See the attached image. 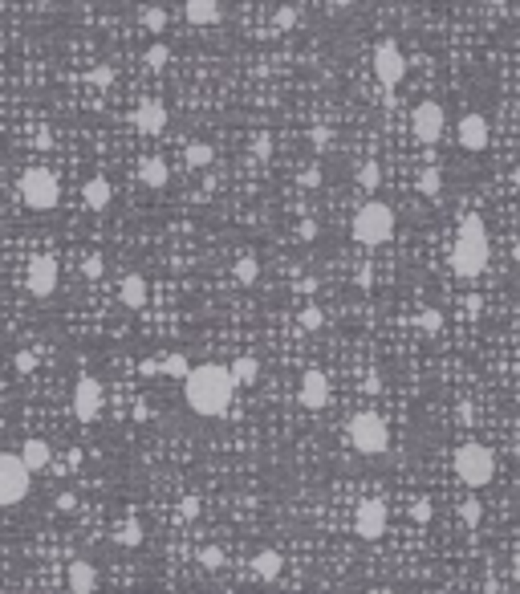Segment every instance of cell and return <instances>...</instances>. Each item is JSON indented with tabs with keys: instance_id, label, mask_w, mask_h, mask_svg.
Instances as JSON below:
<instances>
[{
	"instance_id": "cell-1",
	"label": "cell",
	"mask_w": 520,
	"mask_h": 594,
	"mask_svg": "<svg viewBox=\"0 0 520 594\" xmlns=\"http://www.w3.org/2000/svg\"><path fill=\"white\" fill-rule=\"evenodd\" d=\"M240 382L232 379V370L220 367V363H203V367H191L183 375V399L187 407L203 415V420H216L232 407V395H236Z\"/></svg>"
},
{
	"instance_id": "cell-2",
	"label": "cell",
	"mask_w": 520,
	"mask_h": 594,
	"mask_svg": "<svg viewBox=\"0 0 520 594\" xmlns=\"http://www.w3.org/2000/svg\"><path fill=\"white\" fill-rule=\"evenodd\" d=\"M451 269L460 277H479L488 269V228L479 216H464V224L455 232V249H451Z\"/></svg>"
},
{
	"instance_id": "cell-3",
	"label": "cell",
	"mask_w": 520,
	"mask_h": 594,
	"mask_svg": "<svg viewBox=\"0 0 520 594\" xmlns=\"http://www.w3.org/2000/svg\"><path fill=\"white\" fill-rule=\"evenodd\" d=\"M394 236V208L391 204H362L354 216V241L366 249H378Z\"/></svg>"
},
{
	"instance_id": "cell-4",
	"label": "cell",
	"mask_w": 520,
	"mask_h": 594,
	"mask_svg": "<svg viewBox=\"0 0 520 594\" xmlns=\"http://www.w3.org/2000/svg\"><path fill=\"white\" fill-rule=\"evenodd\" d=\"M455 476L467 484V489H484V484L496 476V456L484 448V444H460L455 448Z\"/></svg>"
},
{
	"instance_id": "cell-5",
	"label": "cell",
	"mask_w": 520,
	"mask_h": 594,
	"mask_svg": "<svg viewBox=\"0 0 520 594\" xmlns=\"http://www.w3.org/2000/svg\"><path fill=\"white\" fill-rule=\"evenodd\" d=\"M346 436H350V444H354L362 456H378V452H386V444H391L386 420H382V415H374V411H358L350 424H346Z\"/></svg>"
},
{
	"instance_id": "cell-6",
	"label": "cell",
	"mask_w": 520,
	"mask_h": 594,
	"mask_svg": "<svg viewBox=\"0 0 520 594\" xmlns=\"http://www.w3.org/2000/svg\"><path fill=\"white\" fill-rule=\"evenodd\" d=\"M33 472L21 460V452H0V505H21L28 496Z\"/></svg>"
},
{
	"instance_id": "cell-7",
	"label": "cell",
	"mask_w": 520,
	"mask_h": 594,
	"mask_svg": "<svg viewBox=\"0 0 520 594\" xmlns=\"http://www.w3.org/2000/svg\"><path fill=\"white\" fill-rule=\"evenodd\" d=\"M21 199H25L33 212H49L57 204V179L45 167H28L21 175Z\"/></svg>"
},
{
	"instance_id": "cell-8",
	"label": "cell",
	"mask_w": 520,
	"mask_h": 594,
	"mask_svg": "<svg viewBox=\"0 0 520 594\" xmlns=\"http://www.w3.org/2000/svg\"><path fill=\"white\" fill-rule=\"evenodd\" d=\"M102 403H106V387H102L94 375H82L78 387H73V415L82 420V424H94L98 420Z\"/></svg>"
},
{
	"instance_id": "cell-9",
	"label": "cell",
	"mask_w": 520,
	"mask_h": 594,
	"mask_svg": "<svg viewBox=\"0 0 520 594\" xmlns=\"http://www.w3.org/2000/svg\"><path fill=\"white\" fill-rule=\"evenodd\" d=\"M374 78H378L386 90H394V85L407 78V57H403V49L394 41H382L378 49H374Z\"/></svg>"
},
{
	"instance_id": "cell-10",
	"label": "cell",
	"mask_w": 520,
	"mask_h": 594,
	"mask_svg": "<svg viewBox=\"0 0 520 594\" xmlns=\"http://www.w3.org/2000/svg\"><path fill=\"white\" fill-rule=\"evenodd\" d=\"M443 106L439 102H419L415 106V114H410V130H415V139L423 142H439V135H443Z\"/></svg>"
},
{
	"instance_id": "cell-11",
	"label": "cell",
	"mask_w": 520,
	"mask_h": 594,
	"mask_svg": "<svg viewBox=\"0 0 520 594\" xmlns=\"http://www.w3.org/2000/svg\"><path fill=\"white\" fill-rule=\"evenodd\" d=\"M25 281H28V293L33 297H49L57 289V261L53 256H33Z\"/></svg>"
},
{
	"instance_id": "cell-12",
	"label": "cell",
	"mask_w": 520,
	"mask_h": 594,
	"mask_svg": "<svg viewBox=\"0 0 520 594\" xmlns=\"http://www.w3.org/2000/svg\"><path fill=\"white\" fill-rule=\"evenodd\" d=\"M358 538L362 541H378L386 533V505L382 501H362L358 505Z\"/></svg>"
},
{
	"instance_id": "cell-13",
	"label": "cell",
	"mask_w": 520,
	"mask_h": 594,
	"mask_svg": "<svg viewBox=\"0 0 520 594\" xmlns=\"http://www.w3.org/2000/svg\"><path fill=\"white\" fill-rule=\"evenodd\" d=\"M455 139H460L464 151H484V147H488V118H484V114H464Z\"/></svg>"
},
{
	"instance_id": "cell-14",
	"label": "cell",
	"mask_w": 520,
	"mask_h": 594,
	"mask_svg": "<svg viewBox=\"0 0 520 594\" xmlns=\"http://www.w3.org/2000/svg\"><path fill=\"white\" fill-rule=\"evenodd\" d=\"M301 403L309 411H322L329 403V379H325V370H305V379H301Z\"/></svg>"
},
{
	"instance_id": "cell-15",
	"label": "cell",
	"mask_w": 520,
	"mask_h": 594,
	"mask_svg": "<svg viewBox=\"0 0 520 594\" xmlns=\"http://www.w3.org/2000/svg\"><path fill=\"white\" fill-rule=\"evenodd\" d=\"M134 127L142 135H159V130L167 127V106L163 102H142L139 110H134Z\"/></svg>"
},
{
	"instance_id": "cell-16",
	"label": "cell",
	"mask_w": 520,
	"mask_h": 594,
	"mask_svg": "<svg viewBox=\"0 0 520 594\" xmlns=\"http://www.w3.org/2000/svg\"><path fill=\"white\" fill-rule=\"evenodd\" d=\"M183 13L191 25H220L224 9H220V0H183Z\"/></svg>"
},
{
	"instance_id": "cell-17",
	"label": "cell",
	"mask_w": 520,
	"mask_h": 594,
	"mask_svg": "<svg viewBox=\"0 0 520 594\" xmlns=\"http://www.w3.org/2000/svg\"><path fill=\"white\" fill-rule=\"evenodd\" d=\"M82 199H85V208H94V212H102V208H110V199H114V187H110V179H106V175H94V179H85V187H82Z\"/></svg>"
},
{
	"instance_id": "cell-18",
	"label": "cell",
	"mask_w": 520,
	"mask_h": 594,
	"mask_svg": "<svg viewBox=\"0 0 520 594\" xmlns=\"http://www.w3.org/2000/svg\"><path fill=\"white\" fill-rule=\"evenodd\" d=\"M21 460L28 464V472H45V468L53 464V448H49L45 439H25V448H21Z\"/></svg>"
},
{
	"instance_id": "cell-19",
	"label": "cell",
	"mask_w": 520,
	"mask_h": 594,
	"mask_svg": "<svg viewBox=\"0 0 520 594\" xmlns=\"http://www.w3.org/2000/svg\"><path fill=\"white\" fill-rule=\"evenodd\" d=\"M65 586H70L73 594H90L98 586V570L90 566V562H73L70 574H65Z\"/></svg>"
},
{
	"instance_id": "cell-20",
	"label": "cell",
	"mask_w": 520,
	"mask_h": 594,
	"mask_svg": "<svg viewBox=\"0 0 520 594\" xmlns=\"http://www.w3.org/2000/svg\"><path fill=\"white\" fill-rule=\"evenodd\" d=\"M253 570H256V578H265V582H277L281 578V570H285V558L277 550H260L253 558Z\"/></svg>"
},
{
	"instance_id": "cell-21",
	"label": "cell",
	"mask_w": 520,
	"mask_h": 594,
	"mask_svg": "<svg viewBox=\"0 0 520 594\" xmlns=\"http://www.w3.org/2000/svg\"><path fill=\"white\" fill-rule=\"evenodd\" d=\"M122 301H127L130 310H142V306H147V277L127 273V281H122Z\"/></svg>"
},
{
	"instance_id": "cell-22",
	"label": "cell",
	"mask_w": 520,
	"mask_h": 594,
	"mask_svg": "<svg viewBox=\"0 0 520 594\" xmlns=\"http://www.w3.org/2000/svg\"><path fill=\"white\" fill-rule=\"evenodd\" d=\"M167 175H171V171H167V163H163V159H159V155L142 159V167H139V179H142V184H147V187H163V184H167Z\"/></svg>"
},
{
	"instance_id": "cell-23",
	"label": "cell",
	"mask_w": 520,
	"mask_h": 594,
	"mask_svg": "<svg viewBox=\"0 0 520 594\" xmlns=\"http://www.w3.org/2000/svg\"><path fill=\"white\" fill-rule=\"evenodd\" d=\"M232 379L240 382V387H253L256 379H260V363H256L253 354H244V358H236V363H232Z\"/></svg>"
},
{
	"instance_id": "cell-24",
	"label": "cell",
	"mask_w": 520,
	"mask_h": 594,
	"mask_svg": "<svg viewBox=\"0 0 520 594\" xmlns=\"http://www.w3.org/2000/svg\"><path fill=\"white\" fill-rule=\"evenodd\" d=\"M211 159H216V151H211L208 142H191V147H187V163H191V167H208Z\"/></svg>"
},
{
	"instance_id": "cell-25",
	"label": "cell",
	"mask_w": 520,
	"mask_h": 594,
	"mask_svg": "<svg viewBox=\"0 0 520 594\" xmlns=\"http://www.w3.org/2000/svg\"><path fill=\"white\" fill-rule=\"evenodd\" d=\"M439 187H443V175H439V167H427L419 175V192L423 196H439Z\"/></svg>"
},
{
	"instance_id": "cell-26",
	"label": "cell",
	"mask_w": 520,
	"mask_h": 594,
	"mask_svg": "<svg viewBox=\"0 0 520 594\" xmlns=\"http://www.w3.org/2000/svg\"><path fill=\"white\" fill-rule=\"evenodd\" d=\"M187 358H183V354H167V358H163V375H171V379H179L183 382V375H187Z\"/></svg>"
},
{
	"instance_id": "cell-27",
	"label": "cell",
	"mask_w": 520,
	"mask_h": 594,
	"mask_svg": "<svg viewBox=\"0 0 520 594\" xmlns=\"http://www.w3.org/2000/svg\"><path fill=\"white\" fill-rule=\"evenodd\" d=\"M114 541H118V546H139V541H142V525L139 521H127L118 533H114Z\"/></svg>"
},
{
	"instance_id": "cell-28",
	"label": "cell",
	"mask_w": 520,
	"mask_h": 594,
	"mask_svg": "<svg viewBox=\"0 0 520 594\" xmlns=\"http://www.w3.org/2000/svg\"><path fill=\"white\" fill-rule=\"evenodd\" d=\"M460 517H464V525H472V529H476L479 517H484V505H479L476 496H467L464 505H460Z\"/></svg>"
},
{
	"instance_id": "cell-29",
	"label": "cell",
	"mask_w": 520,
	"mask_h": 594,
	"mask_svg": "<svg viewBox=\"0 0 520 594\" xmlns=\"http://www.w3.org/2000/svg\"><path fill=\"white\" fill-rule=\"evenodd\" d=\"M199 566L203 570H220L224 566V550H220V546H203V550H199Z\"/></svg>"
},
{
	"instance_id": "cell-30",
	"label": "cell",
	"mask_w": 520,
	"mask_h": 594,
	"mask_svg": "<svg viewBox=\"0 0 520 594\" xmlns=\"http://www.w3.org/2000/svg\"><path fill=\"white\" fill-rule=\"evenodd\" d=\"M167 45H163V41H155V45H151V49H147V53H142V61H147V66H151V70H163V66H167Z\"/></svg>"
},
{
	"instance_id": "cell-31",
	"label": "cell",
	"mask_w": 520,
	"mask_h": 594,
	"mask_svg": "<svg viewBox=\"0 0 520 594\" xmlns=\"http://www.w3.org/2000/svg\"><path fill=\"white\" fill-rule=\"evenodd\" d=\"M142 28H147V33H163V28H167V13H163V9H147V13H142Z\"/></svg>"
},
{
	"instance_id": "cell-32",
	"label": "cell",
	"mask_w": 520,
	"mask_h": 594,
	"mask_svg": "<svg viewBox=\"0 0 520 594\" xmlns=\"http://www.w3.org/2000/svg\"><path fill=\"white\" fill-rule=\"evenodd\" d=\"M236 281L240 285H253L256 281V261H253V256H240V261H236Z\"/></svg>"
},
{
	"instance_id": "cell-33",
	"label": "cell",
	"mask_w": 520,
	"mask_h": 594,
	"mask_svg": "<svg viewBox=\"0 0 520 594\" xmlns=\"http://www.w3.org/2000/svg\"><path fill=\"white\" fill-rule=\"evenodd\" d=\"M358 184H362V192H374V187L382 184V175H378V167L374 163H366L362 171H358Z\"/></svg>"
},
{
	"instance_id": "cell-34",
	"label": "cell",
	"mask_w": 520,
	"mask_h": 594,
	"mask_svg": "<svg viewBox=\"0 0 520 594\" xmlns=\"http://www.w3.org/2000/svg\"><path fill=\"white\" fill-rule=\"evenodd\" d=\"M419 325L427 330V334H439V330H443V313H439V310H423L419 313Z\"/></svg>"
},
{
	"instance_id": "cell-35",
	"label": "cell",
	"mask_w": 520,
	"mask_h": 594,
	"mask_svg": "<svg viewBox=\"0 0 520 594\" xmlns=\"http://www.w3.org/2000/svg\"><path fill=\"white\" fill-rule=\"evenodd\" d=\"M301 325H305V330H322V325H325V313L317 310V306H305V310H301Z\"/></svg>"
},
{
	"instance_id": "cell-36",
	"label": "cell",
	"mask_w": 520,
	"mask_h": 594,
	"mask_svg": "<svg viewBox=\"0 0 520 594\" xmlns=\"http://www.w3.org/2000/svg\"><path fill=\"white\" fill-rule=\"evenodd\" d=\"M410 517H415L419 525H427L431 517H435V505H431V501L423 496V501H415V505H410Z\"/></svg>"
},
{
	"instance_id": "cell-37",
	"label": "cell",
	"mask_w": 520,
	"mask_h": 594,
	"mask_svg": "<svg viewBox=\"0 0 520 594\" xmlns=\"http://www.w3.org/2000/svg\"><path fill=\"white\" fill-rule=\"evenodd\" d=\"M82 273L90 277V281H94V277H102V273H106V261H102V256H85Z\"/></svg>"
},
{
	"instance_id": "cell-38",
	"label": "cell",
	"mask_w": 520,
	"mask_h": 594,
	"mask_svg": "<svg viewBox=\"0 0 520 594\" xmlns=\"http://www.w3.org/2000/svg\"><path fill=\"white\" fill-rule=\"evenodd\" d=\"M90 82H94V85H102V90H106V85L114 82V70H110V66H98V70L90 73Z\"/></svg>"
},
{
	"instance_id": "cell-39",
	"label": "cell",
	"mask_w": 520,
	"mask_h": 594,
	"mask_svg": "<svg viewBox=\"0 0 520 594\" xmlns=\"http://www.w3.org/2000/svg\"><path fill=\"white\" fill-rule=\"evenodd\" d=\"M253 155H256V159H268V155H272V139H268V135H260V139L253 142Z\"/></svg>"
},
{
	"instance_id": "cell-40",
	"label": "cell",
	"mask_w": 520,
	"mask_h": 594,
	"mask_svg": "<svg viewBox=\"0 0 520 594\" xmlns=\"http://www.w3.org/2000/svg\"><path fill=\"white\" fill-rule=\"evenodd\" d=\"M297 25V9H281L277 13V28H293Z\"/></svg>"
},
{
	"instance_id": "cell-41",
	"label": "cell",
	"mask_w": 520,
	"mask_h": 594,
	"mask_svg": "<svg viewBox=\"0 0 520 594\" xmlns=\"http://www.w3.org/2000/svg\"><path fill=\"white\" fill-rule=\"evenodd\" d=\"M329 142H334L329 130H313V147H317V151H329Z\"/></svg>"
},
{
	"instance_id": "cell-42",
	"label": "cell",
	"mask_w": 520,
	"mask_h": 594,
	"mask_svg": "<svg viewBox=\"0 0 520 594\" xmlns=\"http://www.w3.org/2000/svg\"><path fill=\"white\" fill-rule=\"evenodd\" d=\"M179 513H183V517H196V513H199V501H196V496H183Z\"/></svg>"
},
{
	"instance_id": "cell-43",
	"label": "cell",
	"mask_w": 520,
	"mask_h": 594,
	"mask_svg": "<svg viewBox=\"0 0 520 594\" xmlns=\"http://www.w3.org/2000/svg\"><path fill=\"white\" fill-rule=\"evenodd\" d=\"M16 370H21V375H28V370H33V354H28V350L16 354Z\"/></svg>"
},
{
	"instance_id": "cell-44",
	"label": "cell",
	"mask_w": 520,
	"mask_h": 594,
	"mask_svg": "<svg viewBox=\"0 0 520 594\" xmlns=\"http://www.w3.org/2000/svg\"><path fill=\"white\" fill-rule=\"evenodd\" d=\"M142 375H147V379H155V375H159V370H163V363H155V358H147V363H142Z\"/></svg>"
},
{
	"instance_id": "cell-45",
	"label": "cell",
	"mask_w": 520,
	"mask_h": 594,
	"mask_svg": "<svg viewBox=\"0 0 520 594\" xmlns=\"http://www.w3.org/2000/svg\"><path fill=\"white\" fill-rule=\"evenodd\" d=\"M358 285H362V289H370V285H374V273H370V269H358Z\"/></svg>"
},
{
	"instance_id": "cell-46",
	"label": "cell",
	"mask_w": 520,
	"mask_h": 594,
	"mask_svg": "<svg viewBox=\"0 0 520 594\" xmlns=\"http://www.w3.org/2000/svg\"><path fill=\"white\" fill-rule=\"evenodd\" d=\"M301 184H305V187H317V184H322V175H317V171H305V175H301Z\"/></svg>"
},
{
	"instance_id": "cell-47",
	"label": "cell",
	"mask_w": 520,
	"mask_h": 594,
	"mask_svg": "<svg viewBox=\"0 0 520 594\" xmlns=\"http://www.w3.org/2000/svg\"><path fill=\"white\" fill-rule=\"evenodd\" d=\"M512 578L520 582V550H516V562H512Z\"/></svg>"
},
{
	"instance_id": "cell-48",
	"label": "cell",
	"mask_w": 520,
	"mask_h": 594,
	"mask_svg": "<svg viewBox=\"0 0 520 594\" xmlns=\"http://www.w3.org/2000/svg\"><path fill=\"white\" fill-rule=\"evenodd\" d=\"M329 4H334V9H350L354 0H329Z\"/></svg>"
},
{
	"instance_id": "cell-49",
	"label": "cell",
	"mask_w": 520,
	"mask_h": 594,
	"mask_svg": "<svg viewBox=\"0 0 520 594\" xmlns=\"http://www.w3.org/2000/svg\"><path fill=\"white\" fill-rule=\"evenodd\" d=\"M512 256H516V265H520V241H516V249H512Z\"/></svg>"
},
{
	"instance_id": "cell-50",
	"label": "cell",
	"mask_w": 520,
	"mask_h": 594,
	"mask_svg": "<svg viewBox=\"0 0 520 594\" xmlns=\"http://www.w3.org/2000/svg\"><path fill=\"white\" fill-rule=\"evenodd\" d=\"M516 187H520V171H516Z\"/></svg>"
},
{
	"instance_id": "cell-51",
	"label": "cell",
	"mask_w": 520,
	"mask_h": 594,
	"mask_svg": "<svg viewBox=\"0 0 520 594\" xmlns=\"http://www.w3.org/2000/svg\"><path fill=\"white\" fill-rule=\"evenodd\" d=\"M492 4H504V0H492Z\"/></svg>"
},
{
	"instance_id": "cell-52",
	"label": "cell",
	"mask_w": 520,
	"mask_h": 594,
	"mask_svg": "<svg viewBox=\"0 0 520 594\" xmlns=\"http://www.w3.org/2000/svg\"><path fill=\"white\" fill-rule=\"evenodd\" d=\"M37 4H49V0H37Z\"/></svg>"
}]
</instances>
